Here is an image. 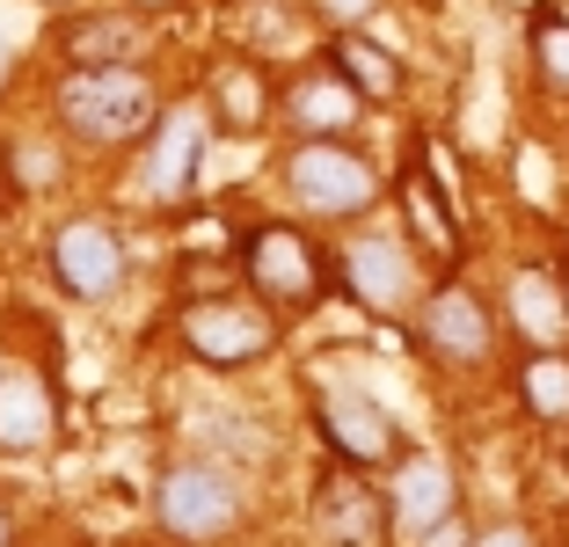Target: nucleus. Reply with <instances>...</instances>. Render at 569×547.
Wrapping results in <instances>:
<instances>
[{"instance_id":"14","label":"nucleus","mask_w":569,"mask_h":547,"mask_svg":"<svg viewBox=\"0 0 569 547\" xmlns=\"http://www.w3.org/2000/svg\"><path fill=\"white\" fill-rule=\"evenodd\" d=\"M51 438V387L37 372H0V452H37Z\"/></svg>"},{"instance_id":"22","label":"nucleus","mask_w":569,"mask_h":547,"mask_svg":"<svg viewBox=\"0 0 569 547\" xmlns=\"http://www.w3.org/2000/svg\"><path fill=\"white\" fill-rule=\"evenodd\" d=\"M16 176H22V190H51V182H59V153L37 147V139H22L16 147Z\"/></svg>"},{"instance_id":"7","label":"nucleus","mask_w":569,"mask_h":547,"mask_svg":"<svg viewBox=\"0 0 569 547\" xmlns=\"http://www.w3.org/2000/svg\"><path fill=\"white\" fill-rule=\"evenodd\" d=\"M387 518H395V504H387L351 460L321 475V489H315V526H321V540H329V547H380Z\"/></svg>"},{"instance_id":"9","label":"nucleus","mask_w":569,"mask_h":547,"mask_svg":"<svg viewBox=\"0 0 569 547\" xmlns=\"http://www.w3.org/2000/svg\"><path fill=\"white\" fill-rule=\"evenodd\" d=\"M343 285L372 315H402L409 292H417V263H409V249L395 233H358L351 249H343Z\"/></svg>"},{"instance_id":"24","label":"nucleus","mask_w":569,"mask_h":547,"mask_svg":"<svg viewBox=\"0 0 569 547\" xmlns=\"http://www.w3.org/2000/svg\"><path fill=\"white\" fill-rule=\"evenodd\" d=\"M372 8H380V0H321V16H329V22H343V30H351V22H366Z\"/></svg>"},{"instance_id":"15","label":"nucleus","mask_w":569,"mask_h":547,"mask_svg":"<svg viewBox=\"0 0 569 547\" xmlns=\"http://www.w3.org/2000/svg\"><path fill=\"white\" fill-rule=\"evenodd\" d=\"M511 321H519L540 350H555L569 336V292L548 270H519V278H511Z\"/></svg>"},{"instance_id":"3","label":"nucleus","mask_w":569,"mask_h":547,"mask_svg":"<svg viewBox=\"0 0 569 547\" xmlns=\"http://www.w3.org/2000/svg\"><path fill=\"white\" fill-rule=\"evenodd\" d=\"M284 190L307 205V212H366L372 198H380V182H372V168L358 161L351 147H336V139H307V147L284 153Z\"/></svg>"},{"instance_id":"12","label":"nucleus","mask_w":569,"mask_h":547,"mask_svg":"<svg viewBox=\"0 0 569 547\" xmlns=\"http://www.w3.org/2000/svg\"><path fill=\"white\" fill-rule=\"evenodd\" d=\"M395 526L409 533V540H423V533L438 526V518L452 511V467L446 460H431V452H417V460H395Z\"/></svg>"},{"instance_id":"19","label":"nucleus","mask_w":569,"mask_h":547,"mask_svg":"<svg viewBox=\"0 0 569 547\" xmlns=\"http://www.w3.org/2000/svg\"><path fill=\"white\" fill-rule=\"evenodd\" d=\"M519 401L540 424H569V358L562 350H533L519 372Z\"/></svg>"},{"instance_id":"27","label":"nucleus","mask_w":569,"mask_h":547,"mask_svg":"<svg viewBox=\"0 0 569 547\" xmlns=\"http://www.w3.org/2000/svg\"><path fill=\"white\" fill-rule=\"evenodd\" d=\"M8 540H16V526H8V511H0V547H8Z\"/></svg>"},{"instance_id":"11","label":"nucleus","mask_w":569,"mask_h":547,"mask_svg":"<svg viewBox=\"0 0 569 547\" xmlns=\"http://www.w3.org/2000/svg\"><path fill=\"white\" fill-rule=\"evenodd\" d=\"M358 110H366V96H358L336 67L284 88V117H292V132H307V139H343L358 125Z\"/></svg>"},{"instance_id":"25","label":"nucleus","mask_w":569,"mask_h":547,"mask_svg":"<svg viewBox=\"0 0 569 547\" xmlns=\"http://www.w3.org/2000/svg\"><path fill=\"white\" fill-rule=\"evenodd\" d=\"M475 547H533V540H526V533H511V526H497V533H482Z\"/></svg>"},{"instance_id":"1","label":"nucleus","mask_w":569,"mask_h":547,"mask_svg":"<svg viewBox=\"0 0 569 547\" xmlns=\"http://www.w3.org/2000/svg\"><path fill=\"white\" fill-rule=\"evenodd\" d=\"M59 125L88 147H132L161 125L153 81L139 67H73L59 81Z\"/></svg>"},{"instance_id":"6","label":"nucleus","mask_w":569,"mask_h":547,"mask_svg":"<svg viewBox=\"0 0 569 547\" xmlns=\"http://www.w3.org/2000/svg\"><path fill=\"white\" fill-rule=\"evenodd\" d=\"M315 416H321V438L336 446V460H351V467H395V460H402V431H395V416H387L372 395H358V387L321 395Z\"/></svg>"},{"instance_id":"13","label":"nucleus","mask_w":569,"mask_h":547,"mask_svg":"<svg viewBox=\"0 0 569 547\" xmlns=\"http://www.w3.org/2000/svg\"><path fill=\"white\" fill-rule=\"evenodd\" d=\"M198 153H204L198 110L161 117V132H153V161H147V198H153V205L190 198V182H198Z\"/></svg>"},{"instance_id":"10","label":"nucleus","mask_w":569,"mask_h":547,"mask_svg":"<svg viewBox=\"0 0 569 547\" xmlns=\"http://www.w3.org/2000/svg\"><path fill=\"white\" fill-rule=\"evenodd\" d=\"M51 270H59V285H67L73 299H110L124 278V241L102 219H73V227H59V241H51Z\"/></svg>"},{"instance_id":"17","label":"nucleus","mask_w":569,"mask_h":547,"mask_svg":"<svg viewBox=\"0 0 569 547\" xmlns=\"http://www.w3.org/2000/svg\"><path fill=\"white\" fill-rule=\"evenodd\" d=\"M329 67L343 73V81H351L366 102L402 96V67H395V51H387V44H372V37H358V30H343V37L329 44Z\"/></svg>"},{"instance_id":"26","label":"nucleus","mask_w":569,"mask_h":547,"mask_svg":"<svg viewBox=\"0 0 569 547\" xmlns=\"http://www.w3.org/2000/svg\"><path fill=\"white\" fill-rule=\"evenodd\" d=\"M8 67H16V44H8V37H0V81H8Z\"/></svg>"},{"instance_id":"20","label":"nucleus","mask_w":569,"mask_h":547,"mask_svg":"<svg viewBox=\"0 0 569 547\" xmlns=\"http://www.w3.org/2000/svg\"><path fill=\"white\" fill-rule=\"evenodd\" d=\"M212 102H219V117L227 125H263V81H256L249 67H227L212 81Z\"/></svg>"},{"instance_id":"16","label":"nucleus","mask_w":569,"mask_h":547,"mask_svg":"<svg viewBox=\"0 0 569 547\" xmlns=\"http://www.w3.org/2000/svg\"><path fill=\"white\" fill-rule=\"evenodd\" d=\"M132 44H139V22L118 16V8H102V16H73L67 30H59L67 67H118Z\"/></svg>"},{"instance_id":"4","label":"nucleus","mask_w":569,"mask_h":547,"mask_svg":"<svg viewBox=\"0 0 569 547\" xmlns=\"http://www.w3.org/2000/svg\"><path fill=\"white\" fill-rule=\"evenodd\" d=\"M183 350L198 365H256L278 350V321L249 299H198L183 307Z\"/></svg>"},{"instance_id":"2","label":"nucleus","mask_w":569,"mask_h":547,"mask_svg":"<svg viewBox=\"0 0 569 547\" xmlns=\"http://www.w3.org/2000/svg\"><path fill=\"white\" fill-rule=\"evenodd\" d=\"M153 518L176 540H219V533L241 518V489L227 467L212 460H176L161 481H153Z\"/></svg>"},{"instance_id":"5","label":"nucleus","mask_w":569,"mask_h":547,"mask_svg":"<svg viewBox=\"0 0 569 547\" xmlns=\"http://www.w3.org/2000/svg\"><path fill=\"white\" fill-rule=\"evenodd\" d=\"M249 285L270 299V307H315L321 299V256L307 249V233L292 227H256L249 233Z\"/></svg>"},{"instance_id":"21","label":"nucleus","mask_w":569,"mask_h":547,"mask_svg":"<svg viewBox=\"0 0 569 547\" xmlns=\"http://www.w3.org/2000/svg\"><path fill=\"white\" fill-rule=\"evenodd\" d=\"M533 67L555 96H569V22L562 16H540L533 22Z\"/></svg>"},{"instance_id":"28","label":"nucleus","mask_w":569,"mask_h":547,"mask_svg":"<svg viewBox=\"0 0 569 547\" xmlns=\"http://www.w3.org/2000/svg\"><path fill=\"white\" fill-rule=\"evenodd\" d=\"M139 8H161V0H139Z\"/></svg>"},{"instance_id":"23","label":"nucleus","mask_w":569,"mask_h":547,"mask_svg":"<svg viewBox=\"0 0 569 547\" xmlns=\"http://www.w3.org/2000/svg\"><path fill=\"white\" fill-rule=\"evenodd\" d=\"M417 547H475V540H468V518H460V511H446V518H438V526L423 533Z\"/></svg>"},{"instance_id":"18","label":"nucleus","mask_w":569,"mask_h":547,"mask_svg":"<svg viewBox=\"0 0 569 547\" xmlns=\"http://www.w3.org/2000/svg\"><path fill=\"white\" fill-rule=\"evenodd\" d=\"M402 205H409V219H417V241L438 256V263H452V256H460V233H452V212H446V182L423 176V168H409Z\"/></svg>"},{"instance_id":"8","label":"nucleus","mask_w":569,"mask_h":547,"mask_svg":"<svg viewBox=\"0 0 569 547\" xmlns=\"http://www.w3.org/2000/svg\"><path fill=\"white\" fill-rule=\"evenodd\" d=\"M423 350L446 358V365H482L497 350V321H489V307L460 278H446L423 299Z\"/></svg>"}]
</instances>
